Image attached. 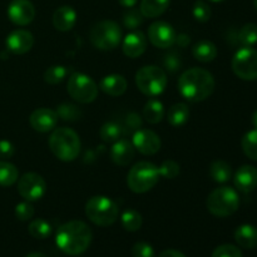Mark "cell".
<instances>
[{
  "label": "cell",
  "instance_id": "obj_35",
  "mask_svg": "<svg viewBox=\"0 0 257 257\" xmlns=\"http://www.w3.org/2000/svg\"><path fill=\"white\" fill-rule=\"evenodd\" d=\"M67 75V69L63 65H52L44 72V82L48 84H58Z\"/></svg>",
  "mask_w": 257,
  "mask_h": 257
},
{
  "label": "cell",
  "instance_id": "obj_37",
  "mask_svg": "<svg viewBox=\"0 0 257 257\" xmlns=\"http://www.w3.org/2000/svg\"><path fill=\"white\" fill-rule=\"evenodd\" d=\"M193 17L197 22L200 23H206L210 20L211 18V8L207 3H205L203 0H197L193 5Z\"/></svg>",
  "mask_w": 257,
  "mask_h": 257
},
{
  "label": "cell",
  "instance_id": "obj_16",
  "mask_svg": "<svg viewBox=\"0 0 257 257\" xmlns=\"http://www.w3.org/2000/svg\"><path fill=\"white\" fill-rule=\"evenodd\" d=\"M5 44H7L8 50H10L13 54L22 55L32 49L34 45V37L28 30L18 29L8 35Z\"/></svg>",
  "mask_w": 257,
  "mask_h": 257
},
{
  "label": "cell",
  "instance_id": "obj_13",
  "mask_svg": "<svg viewBox=\"0 0 257 257\" xmlns=\"http://www.w3.org/2000/svg\"><path fill=\"white\" fill-rule=\"evenodd\" d=\"M10 22L19 27L30 24L35 18V8L29 0H13L8 7Z\"/></svg>",
  "mask_w": 257,
  "mask_h": 257
},
{
  "label": "cell",
  "instance_id": "obj_32",
  "mask_svg": "<svg viewBox=\"0 0 257 257\" xmlns=\"http://www.w3.org/2000/svg\"><path fill=\"white\" fill-rule=\"evenodd\" d=\"M241 147L243 153L250 160L257 161V130H252L246 133L241 141Z\"/></svg>",
  "mask_w": 257,
  "mask_h": 257
},
{
  "label": "cell",
  "instance_id": "obj_21",
  "mask_svg": "<svg viewBox=\"0 0 257 257\" xmlns=\"http://www.w3.org/2000/svg\"><path fill=\"white\" fill-rule=\"evenodd\" d=\"M127 80L120 74H109L103 78L99 83V88L102 92L110 97H119L124 94L127 90Z\"/></svg>",
  "mask_w": 257,
  "mask_h": 257
},
{
  "label": "cell",
  "instance_id": "obj_9",
  "mask_svg": "<svg viewBox=\"0 0 257 257\" xmlns=\"http://www.w3.org/2000/svg\"><path fill=\"white\" fill-rule=\"evenodd\" d=\"M67 90L73 99L83 104L92 103L98 95V85L84 73H73L68 79Z\"/></svg>",
  "mask_w": 257,
  "mask_h": 257
},
{
  "label": "cell",
  "instance_id": "obj_22",
  "mask_svg": "<svg viewBox=\"0 0 257 257\" xmlns=\"http://www.w3.org/2000/svg\"><path fill=\"white\" fill-rule=\"evenodd\" d=\"M235 240L241 247L251 248L257 247V227L252 225H241L235 231Z\"/></svg>",
  "mask_w": 257,
  "mask_h": 257
},
{
  "label": "cell",
  "instance_id": "obj_12",
  "mask_svg": "<svg viewBox=\"0 0 257 257\" xmlns=\"http://www.w3.org/2000/svg\"><path fill=\"white\" fill-rule=\"evenodd\" d=\"M176 32L171 24L166 22H155L148 28V39L156 48L166 49L175 44Z\"/></svg>",
  "mask_w": 257,
  "mask_h": 257
},
{
  "label": "cell",
  "instance_id": "obj_47",
  "mask_svg": "<svg viewBox=\"0 0 257 257\" xmlns=\"http://www.w3.org/2000/svg\"><path fill=\"white\" fill-rule=\"evenodd\" d=\"M137 2H138V0H118V3H119L122 7L128 8V9H130V8L135 7V5L137 4Z\"/></svg>",
  "mask_w": 257,
  "mask_h": 257
},
{
  "label": "cell",
  "instance_id": "obj_28",
  "mask_svg": "<svg viewBox=\"0 0 257 257\" xmlns=\"http://www.w3.org/2000/svg\"><path fill=\"white\" fill-rule=\"evenodd\" d=\"M19 178V171L13 163L7 161H0V186L9 187L13 186Z\"/></svg>",
  "mask_w": 257,
  "mask_h": 257
},
{
  "label": "cell",
  "instance_id": "obj_42",
  "mask_svg": "<svg viewBox=\"0 0 257 257\" xmlns=\"http://www.w3.org/2000/svg\"><path fill=\"white\" fill-rule=\"evenodd\" d=\"M181 59L177 54L175 53H171V54H167L163 59V65H165L166 69L171 73H176L177 70H180L181 68Z\"/></svg>",
  "mask_w": 257,
  "mask_h": 257
},
{
  "label": "cell",
  "instance_id": "obj_26",
  "mask_svg": "<svg viewBox=\"0 0 257 257\" xmlns=\"http://www.w3.org/2000/svg\"><path fill=\"white\" fill-rule=\"evenodd\" d=\"M210 176L215 182L226 183L232 177V170L226 161L216 160L210 166Z\"/></svg>",
  "mask_w": 257,
  "mask_h": 257
},
{
  "label": "cell",
  "instance_id": "obj_15",
  "mask_svg": "<svg viewBox=\"0 0 257 257\" xmlns=\"http://www.w3.org/2000/svg\"><path fill=\"white\" fill-rule=\"evenodd\" d=\"M30 125L40 133H47L54 130L58 123V114L49 108H38L30 114Z\"/></svg>",
  "mask_w": 257,
  "mask_h": 257
},
{
  "label": "cell",
  "instance_id": "obj_33",
  "mask_svg": "<svg viewBox=\"0 0 257 257\" xmlns=\"http://www.w3.org/2000/svg\"><path fill=\"white\" fill-rule=\"evenodd\" d=\"M58 114V118H62L63 120H68V122H75L82 118V110L79 107L70 103H62L58 105V109L55 110Z\"/></svg>",
  "mask_w": 257,
  "mask_h": 257
},
{
  "label": "cell",
  "instance_id": "obj_34",
  "mask_svg": "<svg viewBox=\"0 0 257 257\" xmlns=\"http://www.w3.org/2000/svg\"><path fill=\"white\" fill-rule=\"evenodd\" d=\"M238 40L243 47H252L257 43V25L253 23L243 25L238 32Z\"/></svg>",
  "mask_w": 257,
  "mask_h": 257
},
{
  "label": "cell",
  "instance_id": "obj_39",
  "mask_svg": "<svg viewBox=\"0 0 257 257\" xmlns=\"http://www.w3.org/2000/svg\"><path fill=\"white\" fill-rule=\"evenodd\" d=\"M212 257H243L242 252L238 247L235 245H230V243H225L218 247L215 248L212 252Z\"/></svg>",
  "mask_w": 257,
  "mask_h": 257
},
{
  "label": "cell",
  "instance_id": "obj_48",
  "mask_svg": "<svg viewBox=\"0 0 257 257\" xmlns=\"http://www.w3.org/2000/svg\"><path fill=\"white\" fill-rule=\"evenodd\" d=\"M251 122H252L253 127H255V130H257V109L253 112L252 114V119H251Z\"/></svg>",
  "mask_w": 257,
  "mask_h": 257
},
{
  "label": "cell",
  "instance_id": "obj_29",
  "mask_svg": "<svg viewBox=\"0 0 257 257\" xmlns=\"http://www.w3.org/2000/svg\"><path fill=\"white\" fill-rule=\"evenodd\" d=\"M120 222H122L124 230L130 231V232H135V231H138L142 227L143 220L140 212L132 210V208H128L120 216Z\"/></svg>",
  "mask_w": 257,
  "mask_h": 257
},
{
  "label": "cell",
  "instance_id": "obj_1",
  "mask_svg": "<svg viewBox=\"0 0 257 257\" xmlns=\"http://www.w3.org/2000/svg\"><path fill=\"white\" fill-rule=\"evenodd\" d=\"M93 233L89 226L79 220L65 222L58 228L55 243L60 251L69 256H77L87 251L92 242Z\"/></svg>",
  "mask_w": 257,
  "mask_h": 257
},
{
  "label": "cell",
  "instance_id": "obj_25",
  "mask_svg": "<svg viewBox=\"0 0 257 257\" xmlns=\"http://www.w3.org/2000/svg\"><path fill=\"white\" fill-rule=\"evenodd\" d=\"M190 118V108L186 103H176L168 109L167 120L172 127H181Z\"/></svg>",
  "mask_w": 257,
  "mask_h": 257
},
{
  "label": "cell",
  "instance_id": "obj_31",
  "mask_svg": "<svg viewBox=\"0 0 257 257\" xmlns=\"http://www.w3.org/2000/svg\"><path fill=\"white\" fill-rule=\"evenodd\" d=\"M28 231L32 237L37 238V240H44L52 235V226L43 218H38L29 223Z\"/></svg>",
  "mask_w": 257,
  "mask_h": 257
},
{
  "label": "cell",
  "instance_id": "obj_51",
  "mask_svg": "<svg viewBox=\"0 0 257 257\" xmlns=\"http://www.w3.org/2000/svg\"><path fill=\"white\" fill-rule=\"evenodd\" d=\"M253 5H255V8L257 9V0H253Z\"/></svg>",
  "mask_w": 257,
  "mask_h": 257
},
{
  "label": "cell",
  "instance_id": "obj_6",
  "mask_svg": "<svg viewBox=\"0 0 257 257\" xmlns=\"http://www.w3.org/2000/svg\"><path fill=\"white\" fill-rule=\"evenodd\" d=\"M240 197L233 188L223 186L216 188L208 195L206 207L216 217H228L238 210Z\"/></svg>",
  "mask_w": 257,
  "mask_h": 257
},
{
  "label": "cell",
  "instance_id": "obj_5",
  "mask_svg": "<svg viewBox=\"0 0 257 257\" xmlns=\"http://www.w3.org/2000/svg\"><path fill=\"white\" fill-rule=\"evenodd\" d=\"M160 170L153 163L142 161L133 166L127 176V185L135 193H145L152 190L160 180Z\"/></svg>",
  "mask_w": 257,
  "mask_h": 257
},
{
  "label": "cell",
  "instance_id": "obj_10",
  "mask_svg": "<svg viewBox=\"0 0 257 257\" xmlns=\"http://www.w3.org/2000/svg\"><path fill=\"white\" fill-rule=\"evenodd\" d=\"M233 73L240 79H257V50L251 47H243L236 52L231 63Z\"/></svg>",
  "mask_w": 257,
  "mask_h": 257
},
{
  "label": "cell",
  "instance_id": "obj_17",
  "mask_svg": "<svg viewBox=\"0 0 257 257\" xmlns=\"http://www.w3.org/2000/svg\"><path fill=\"white\" fill-rule=\"evenodd\" d=\"M147 48V38L141 30H133L123 39V53L128 58L141 57Z\"/></svg>",
  "mask_w": 257,
  "mask_h": 257
},
{
  "label": "cell",
  "instance_id": "obj_30",
  "mask_svg": "<svg viewBox=\"0 0 257 257\" xmlns=\"http://www.w3.org/2000/svg\"><path fill=\"white\" fill-rule=\"evenodd\" d=\"M122 136V127L115 122H107L100 127L99 137L105 143H114Z\"/></svg>",
  "mask_w": 257,
  "mask_h": 257
},
{
  "label": "cell",
  "instance_id": "obj_50",
  "mask_svg": "<svg viewBox=\"0 0 257 257\" xmlns=\"http://www.w3.org/2000/svg\"><path fill=\"white\" fill-rule=\"evenodd\" d=\"M208 2H213V3H220V2H223V0H208Z\"/></svg>",
  "mask_w": 257,
  "mask_h": 257
},
{
  "label": "cell",
  "instance_id": "obj_14",
  "mask_svg": "<svg viewBox=\"0 0 257 257\" xmlns=\"http://www.w3.org/2000/svg\"><path fill=\"white\" fill-rule=\"evenodd\" d=\"M133 146L145 156L156 155L161 150L160 136L151 130H138L133 135Z\"/></svg>",
  "mask_w": 257,
  "mask_h": 257
},
{
  "label": "cell",
  "instance_id": "obj_46",
  "mask_svg": "<svg viewBox=\"0 0 257 257\" xmlns=\"http://www.w3.org/2000/svg\"><path fill=\"white\" fill-rule=\"evenodd\" d=\"M158 257H186L181 251L177 250H165L160 253Z\"/></svg>",
  "mask_w": 257,
  "mask_h": 257
},
{
  "label": "cell",
  "instance_id": "obj_24",
  "mask_svg": "<svg viewBox=\"0 0 257 257\" xmlns=\"http://www.w3.org/2000/svg\"><path fill=\"white\" fill-rule=\"evenodd\" d=\"M171 0H142L141 2V13L145 18H157L162 15L170 7Z\"/></svg>",
  "mask_w": 257,
  "mask_h": 257
},
{
  "label": "cell",
  "instance_id": "obj_44",
  "mask_svg": "<svg viewBox=\"0 0 257 257\" xmlns=\"http://www.w3.org/2000/svg\"><path fill=\"white\" fill-rule=\"evenodd\" d=\"M127 125L130 130L138 131L141 128V125H142V119H141V117L137 113H130L127 115Z\"/></svg>",
  "mask_w": 257,
  "mask_h": 257
},
{
  "label": "cell",
  "instance_id": "obj_7",
  "mask_svg": "<svg viewBox=\"0 0 257 257\" xmlns=\"http://www.w3.org/2000/svg\"><path fill=\"white\" fill-rule=\"evenodd\" d=\"M89 40L97 49L113 50L122 42V30L113 20H102L92 27Z\"/></svg>",
  "mask_w": 257,
  "mask_h": 257
},
{
  "label": "cell",
  "instance_id": "obj_11",
  "mask_svg": "<svg viewBox=\"0 0 257 257\" xmlns=\"http://www.w3.org/2000/svg\"><path fill=\"white\" fill-rule=\"evenodd\" d=\"M45 191H47V183L44 178L38 173H25L18 180V192L28 202L40 200L45 195Z\"/></svg>",
  "mask_w": 257,
  "mask_h": 257
},
{
  "label": "cell",
  "instance_id": "obj_40",
  "mask_svg": "<svg viewBox=\"0 0 257 257\" xmlns=\"http://www.w3.org/2000/svg\"><path fill=\"white\" fill-rule=\"evenodd\" d=\"M34 216V207L30 205V202H22L18 203L15 207V217L19 221H29Z\"/></svg>",
  "mask_w": 257,
  "mask_h": 257
},
{
  "label": "cell",
  "instance_id": "obj_36",
  "mask_svg": "<svg viewBox=\"0 0 257 257\" xmlns=\"http://www.w3.org/2000/svg\"><path fill=\"white\" fill-rule=\"evenodd\" d=\"M143 14L141 13L140 9H133V8H130L127 12L123 14V24L127 29L135 30L136 28L140 27L143 23Z\"/></svg>",
  "mask_w": 257,
  "mask_h": 257
},
{
  "label": "cell",
  "instance_id": "obj_4",
  "mask_svg": "<svg viewBox=\"0 0 257 257\" xmlns=\"http://www.w3.org/2000/svg\"><path fill=\"white\" fill-rule=\"evenodd\" d=\"M85 215L94 225L108 227L117 221L119 208L114 201L105 196H93L85 203Z\"/></svg>",
  "mask_w": 257,
  "mask_h": 257
},
{
  "label": "cell",
  "instance_id": "obj_43",
  "mask_svg": "<svg viewBox=\"0 0 257 257\" xmlns=\"http://www.w3.org/2000/svg\"><path fill=\"white\" fill-rule=\"evenodd\" d=\"M15 148L9 141H0V161H7L14 156Z\"/></svg>",
  "mask_w": 257,
  "mask_h": 257
},
{
  "label": "cell",
  "instance_id": "obj_19",
  "mask_svg": "<svg viewBox=\"0 0 257 257\" xmlns=\"http://www.w3.org/2000/svg\"><path fill=\"white\" fill-rule=\"evenodd\" d=\"M136 148L127 140H118L110 150V158L118 166H127L135 158Z\"/></svg>",
  "mask_w": 257,
  "mask_h": 257
},
{
  "label": "cell",
  "instance_id": "obj_41",
  "mask_svg": "<svg viewBox=\"0 0 257 257\" xmlns=\"http://www.w3.org/2000/svg\"><path fill=\"white\" fill-rule=\"evenodd\" d=\"M132 257H155V250L148 242H137L132 247Z\"/></svg>",
  "mask_w": 257,
  "mask_h": 257
},
{
  "label": "cell",
  "instance_id": "obj_45",
  "mask_svg": "<svg viewBox=\"0 0 257 257\" xmlns=\"http://www.w3.org/2000/svg\"><path fill=\"white\" fill-rule=\"evenodd\" d=\"M190 42H191V39H190V37H188L187 34H178V35H176L175 43L177 45H180L181 48L187 47V45L190 44Z\"/></svg>",
  "mask_w": 257,
  "mask_h": 257
},
{
  "label": "cell",
  "instance_id": "obj_2",
  "mask_svg": "<svg viewBox=\"0 0 257 257\" xmlns=\"http://www.w3.org/2000/svg\"><path fill=\"white\" fill-rule=\"evenodd\" d=\"M215 78L202 68H191L178 79V90L185 99L197 103L207 99L215 90Z\"/></svg>",
  "mask_w": 257,
  "mask_h": 257
},
{
  "label": "cell",
  "instance_id": "obj_38",
  "mask_svg": "<svg viewBox=\"0 0 257 257\" xmlns=\"http://www.w3.org/2000/svg\"><path fill=\"white\" fill-rule=\"evenodd\" d=\"M158 170H160V175L167 180H173L180 175V165L173 160H166L158 167Z\"/></svg>",
  "mask_w": 257,
  "mask_h": 257
},
{
  "label": "cell",
  "instance_id": "obj_18",
  "mask_svg": "<svg viewBox=\"0 0 257 257\" xmlns=\"http://www.w3.org/2000/svg\"><path fill=\"white\" fill-rule=\"evenodd\" d=\"M236 188L243 193H250L257 187V168L245 165L236 171L233 176Z\"/></svg>",
  "mask_w": 257,
  "mask_h": 257
},
{
  "label": "cell",
  "instance_id": "obj_20",
  "mask_svg": "<svg viewBox=\"0 0 257 257\" xmlns=\"http://www.w3.org/2000/svg\"><path fill=\"white\" fill-rule=\"evenodd\" d=\"M77 22V13L72 7L63 5L58 8L53 14V25L59 32H69Z\"/></svg>",
  "mask_w": 257,
  "mask_h": 257
},
{
  "label": "cell",
  "instance_id": "obj_8",
  "mask_svg": "<svg viewBox=\"0 0 257 257\" xmlns=\"http://www.w3.org/2000/svg\"><path fill=\"white\" fill-rule=\"evenodd\" d=\"M136 84L143 94L157 97L166 89L167 75L157 65H146L136 73Z\"/></svg>",
  "mask_w": 257,
  "mask_h": 257
},
{
  "label": "cell",
  "instance_id": "obj_23",
  "mask_svg": "<svg viewBox=\"0 0 257 257\" xmlns=\"http://www.w3.org/2000/svg\"><path fill=\"white\" fill-rule=\"evenodd\" d=\"M192 54L198 62H212L217 57V48L210 40H201L192 48Z\"/></svg>",
  "mask_w": 257,
  "mask_h": 257
},
{
  "label": "cell",
  "instance_id": "obj_3",
  "mask_svg": "<svg viewBox=\"0 0 257 257\" xmlns=\"http://www.w3.org/2000/svg\"><path fill=\"white\" fill-rule=\"evenodd\" d=\"M49 148L58 160L72 162L80 152L79 136L70 128H57L49 137Z\"/></svg>",
  "mask_w": 257,
  "mask_h": 257
},
{
  "label": "cell",
  "instance_id": "obj_49",
  "mask_svg": "<svg viewBox=\"0 0 257 257\" xmlns=\"http://www.w3.org/2000/svg\"><path fill=\"white\" fill-rule=\"evenodd\" d=\"M25 257H48V256H45L44 253H40V252H32V253H29V255H27Z\"/></svg>",
  "mask_w": 257,
  "mask_h": 257
},
{
  "label": "cell",
  "instance_id": "obj_27",
  "mask_svg": "<svg viewBox=\"0 0 257 257\" xmlns=\"http://www.w3.org/2000/svg\"><path fill=\"white\" fill-rule=\"evenodd\" d=\"M143 117L151 124H157L165 117V107L157 99H150L143 108Z\"/></svg>",
  "mask_w": 257,
  "mask_h": 257
}]
</instances>
